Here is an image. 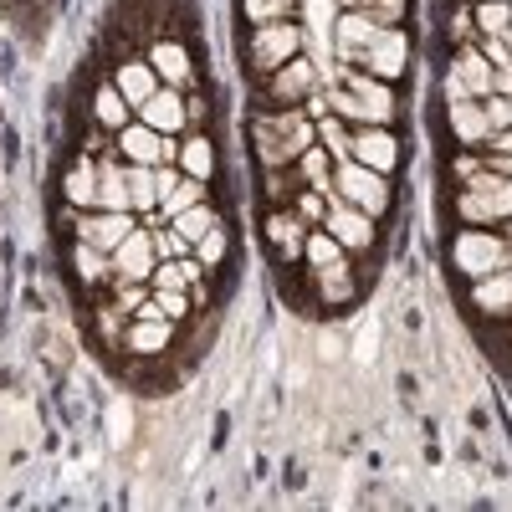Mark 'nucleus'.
I'll list each match as a JSON object with an SVG mask.
<instances>
[{
  "instance_id": "nucleus-47",
  "label": "nucleus",
  "mask_w": 512,
  "mask_h": 512,
  "mask_svg": "<svg viewBox=\"0 0 512 512\" xmlns=\"http://www.w3.org/2000/svg\"><path fill=\"white\" fill-rule=\"evenodd\" d=\"M502 6H512V0H502Z\"/></svg>"
},
{
  "instance_id": "nucleus-31",
  "label": "nucleus",
  "mask_w": 512,
  "mask_h": 512,
  "mask_svg": "<svg viewBox=\"0 0 512 512\" xmlns=\"http://www.w3.org/2000/svg\"><path fill=\"white\" fill-rule=\"evenodd\" d=\"M210 226H216V210H210L205 200H200V205H190V210H180V216H175V231H180L190 246H195V241H200Z\"/></svg>"
},
{
  "instance_id": "nucleus-15",
  "label": "nucleus",
  "mask_w": 512,
  "mask_h": 512,
  "mask_svg": "<svg viewBox=\"0 0 512 512\" xmlns=\"http://www.w3.org/2000/svg\"><path fill=\"white\" fill-rule=\"evenodd\" d=\"M118 154H123L128 164H169V159H164V134H154L144 118L118 128Z\"/></svg>"
},
{
  "instance_id": "nucleus-4",
  "label": "nucleus",
  "mask_w": 512,
  "mask_h": 512,
  "mask_svg": "<svg viewBox=\"0 0 512 512\" xmlns=\"http://www.w3.org/2000/svg\"><path fill=\"white\" fill-rule=\"evenodd\" d=\"M456 210H461V221H472V226L512 221V180L497 175V169H477V175L461 185Z\"/></svg>"
},
{
  "instance_id": "nucleus-44",
  "label": "nucleus",
  "mask_w": 512,
  "mask_h": 512,
  "mask_svg": "<svg viewBox=\"0 0 512 512\" xmlns=\"http://www.w3.org/2000/svg\"><path fill=\"white\" fill-rule=\"evenodd\" d=\"M318 354H323V364H333V359H344V338H333V333H323V338H318Z\"/></svg>"
},
{
  "instance_id": "nucleus-29",
  "label": "nucleus",
  "mask_w": 512,
  "mask_h": 512,
  "mask_svg": "<svg viewBox=\"0 0 512 512\" xmlns=\"http://www.w3.org/2000/svg\"><path fill=\"white\" fill-rule=\"evenodd\" d=\"M303 256H308V267L318 272V267H333V262H344V256H349V251H344V246H338V241H333L328 231H313V236L303 241Z\"/></svg>"
},
{
  "instance_id": "nucleus-2",
  "label": "nucleus",
  "mask_w": 512,
  "mask_h": 512,
  "mask_svg": "<svg viewBox=\"0 0 512 512\" xmlns=\"http://www.w3.org/2000/svg\"><path fill=\"white\" fill-rule=\"evenodd\" d=\"M251 139H256L262 164L277 169V164H297V154L318 139V123H308L303 113H267V118H256Z\"/></svg>"
},
{
  "instance_id": "nucleus-19",
  "label": "nucleus",
  "mask_w": 512,
  "mask_h": 512,
  "mask_svg": "<svg viewBox=\"0 0 512 512\" xmlns=\"http://www.w3.org/2000/svg\"><path fill=\"white\" fill-rule=\"evenodd\" d=\"M451 134L461 144H487L497 128H492V118H487V108L477 98H461V103H451Z\"/></svg>"
},
{
  "instance_id": "nucleus-32",
  "label": "nucleus",
  "mask_w": 512,
  "mask_h": 512,
  "mask_svg": "<svg viewBox=\"0 0 512 512\" xmlns=\"http://www.w3.org/2000/svg\"><path fill=\"white\" fill-rule=\"evenodd\" d=\"M226 251H231V236H226V226L216 221L200 241H195V256H200V267H221L226 262Z\"/></svg>"
},
{
  "instance_id": "nucleus-28",
  "label": "nucleus",
  "mask_w": 512,
  "mask_h": 512,
  "mask_svg": "<svg viewBox=\"0 0 512 512\" xmlns=\"http://www.w3.org/2000/svg\"><path fill=\"white\" fill-rule=\"evenodd\" d=\"M72 262H77L82 282H93V287L113 277V262H108V251H98V246H88V241H77V246H72Z\"/></svg>"
},
{
  "instance_id": "nucleus-16",
  "label": "nucleus",
  "mask_w": 512,
  "mask_h": 512,
  "mask_svg": "<svg viewBox=\"0 0 512 512\" xmlns=\"http://www.w3.org/2000/svg\"><path fill=\"white\" fill-rule=\"evenodd\" d=\"M313 88H318V72L303 57H292L272 72V98L277 103H303V98H313Z\"/></svg>"
},
{
  "instance_id": "nucleus-17",
  "label": "nucleus",
  "mask_w": 512,
  "mask_h": 512,
  "mask_svg": "<svg viewBox=\"0 0 512 512\" xmlns=\"http://www.w3.org/2000/svg\"><path fill=\"white\" fill-rule=\"evenodd\" d=\"M472 303H477V313H487V318H507V313H512V267H502V272H492V277H477V282H472Z\"/></svg>"
},
{
  "instance_id": "nucleus-37",
  "label": "nucleus",
  "mask_w": 512,
  "mask_h": 512,
  "mask_svg": "<svg viewBox=\"0 0 512 512\" xmlns=\"http://www.w3.org/2000/svg\"><path fill=\"white\" fill-rule=\"evenodd\" d=\"M297 6V0H241V11H246V21H256V26H267V21H287V11Z\"/></svg>"
},
{
  "instance_id": "nucleus-3",
  "label": "nucleus",
  "mask_w": 512,
  "mask_h": 512,
  "mask_svg": "<svg viewBox=\"0 0 512 512\" xmlns=\"http://www.w3.org/2000/svg\"><path fill=\"white\" fill-rule=\"evenodd\" d=\"M451 267L461 272V277H492V272H502V267H512V241H502V236H492L487 226H466V231H456V241H451Z\"/></svg>"
},
{
  "instance_id": "nucleus-30",
  "label": "nucleus",
  "mask_w": 512,
  "mask_h": 512,
  "mask_svg": "<svg viewBox=\"0 0 512 512\" xmlns=\"http://www.w3.org/2000/svg\"><path fill=\"white\" fill-rule=\"evenodd\" d=\"M180 164H185V175L210 180V175H216V149H210L205 139H190V144L180 149Z\"/></svg>"
},
{
  "instance_id": "nucleus-25",
  "label": "nucleus",
  "mask_w": 512,
  "mask_h": 512,
  "mask_svg": "<svg viewBox=\"0 0 512 512\" xmlns=\"http://www.w3.org/2000/svg\"><path fill=\"white\" fill-rule=\"evenodd\" d=\"M149 67H154L164 82H175V88H185V82H190V52L180 47V41H159L154 57H149Z\"/></svg>"
},
{
  "instance_id": "nucleus-10",
  "label": "nucleus",
  "mask_w": 512,
  "mask_h": 512,
  "mask_svg": "<svg viewBox=\"0 0 512 512\" xmlns=\"http://www.w3.org/2000/svg\"><path fill=\"white\" fill-rule=\"evenodd\" d=\"M134 231V210H82L77 216V241H88L113 256V246Z\"/></svg>"
},
{
  "instance_id": "nucleus-8",
  "label": "nucleus",
  "mask_w": 512,
  "mask_h": 512,
  "mask_svg": "<svg viewBox=\"0 0 512 512\" xmlns=\"http://www.w3.org/2000/svg\"><path fill=\"white\" fill-rule=\"evenodd\" d=\"M169 344H175V318H164L154 303L139 308V318L123 328V349L139 354V359H154V354H164Z\"/></svg>"
},
{
  "instance_id": "nucleus-26",
  "label": "nucleus",
  "mask_w": 512,
  "mask_h": 512,
  "mask_svg": "<svg viewBox=\"0 0 512 512\" xmlns=\"http://www.w3.org/2000/svg\"><path fill=\"white\" fill-rule=\"evenodd\" d=\"M200 200H205V180L185 175V180H175V185H169V190L159 195V210H164L169 221H175L180 210H190V205H200Z\"/></svg>"
},
{
  "instance_id": "nucleus-22",
  "label": "nucleus",
  "mask_w": 512,
  "mask_h": 512,
  "mask_svg": "<svg viewBox=\"0 0 512 512\" xmlns=\"http://www.w3.org/2000/svg\"><path fill=\"white\" fill-rule=\"evenodd\" d=\"M139 118L154 128V134H175V128H185V103H180L175 88H169V93H154V98L139 108Z\"/></svg>"
},
{
  "instance_id": "nucleus-24",
  "label": "nucleus",
  "mask_w": 512,
  "mask_h": 512,
  "mask_svg": "<svg viewBox=\"0 0 512 512\" xmlns=\"http://www.w3.org/2000/svg\"><path fill=\"white\" fill-rule=\"evenodd\" d=\"M98 210H134L123 164H98Z\"/></svg>"
},
{
  "instance_id": "nucleus-39",
  "label": "nucleus",
  "mask_w": 512,
  "mask_h": 512,
  "mask_svg": "<svg viewBox=\"0 0 512 512\" xmlns=\"http://www.w3.org/2000/svg\"><path fill=\"white\" fill-rule=\"evenodd\" d=\"M328 185H313V190H303V195H297V216H303V221H323L328 216Z\"/></svg>"
},
{
  "instance_id": "nucleus-42",
  "label": "nucleus",
  "mask_w": 512,
  "mask_h": 512,
  "mask_svg": "<svg viewBox=\"0 0 512 512\" xmlns=\"http://www.w3.org/2000/svg\"><path fill=\"white\" fill-rule=\"evenodd\" d=\"M492 93H497V98H512V57L492 62Z\"/></svg>"
},
{
  "instance_id": "nucleus-9",
  "label": "nucleus",
  "mask_w": 512,
  "mask_h": 512,
  "mask_svg": "<svg viewBox=\"0 0 512 512\" xmlns=\"http://www.w3.org/2000/svg\"><path fill=\"white\" fill-rule=\"evenodd\" d=\"M154 262H159L154 236L139 231V226L113 246V277H123V282H149V277H154Z\"/></svg>"
},
{
  "instance_id": "nucleus-20",
  "label": "nucleus",
  "mask_w": 512,
  "mask_h": 512,
  "mask_svg": "<svg viewBox=\"0 0 512 512\" xmlns=\"http://www.w3.org/2000/svg\"><path fill=\"white\" fill-rule=\"evenodd\" d=\"M113 88L128 98V108H144L154 93H159V72L149 67V62H123L118 67V82H113Z\"/></svg>"
},
{
  "instance_id": "nucleus-6",
  "label": "nucleus",
  "mask_w": 512,
  "mask_h": 512,
  "mask_svg": "<svg viewBox=\"0 0 512 512\" xmlns=\"http://www.w3.org/2000/svg\"><path fill=\"white\" fill-rule=\"evenodd\" d=\"M297 52H303V31H297L292 21H267V26L251 31V62L262 67V72H277Z\"/></svg>"
},
{
  "instance_id": "nucleus-41",
  "label": "nucleus",
  "mask_w": 512,
  "mask_h": 512,
  "mask_svg": "<svg viewBox=\"0 0 512 512\" xmlns=\"http://www.w3.org/2000/svg\"><path fill=\"white\" fill-rule=\"evenodd\" d=\"M154 251L164 256V262H180V256L190 251V241H185L180 231H164V236H154Z\"/></svg>"
},
{
  "instance_id": "nucleus-45",
  "label": "nucleus",
  "mask_w": 512,
  "mask_h": 512,
  "mask_svg": "<svg viewBox=\"0 0 512 512\" xmlns=\"http://www.w3.org/2000/svg\"><path fill=\"white\" fill-rule=\"evenodd\" d=\"M472 26H477L472 16H466V11H456V21H451V31H456L461 41H466V36H472Z\"/></svg>"
},
{
  "instance_id": "nucleus-14",
  "label": "nucleus",
  "mask_w": 512,
  "mask_h": 512,
  "mask_svg": "<svg viewBox=\"0 0 512 512\" xmlns=\"http://www.w3.org/2000/svg\"><path fill=\"white\" fill-rule=\"evenodd\" d=\"M313 287H318V303L323 308H349L354 297H359V277L349 267V256H344V262H333V267H318L313 272Z\"/></svg>"
},
{
  "instance_id": "nucleus-43",
  "label": "nucleus",
  "mask_w": 512,
  "mask_h": 512,
  "mask_svg": "<svg viewBox=\"0 0 512 512\" xmlns=\"http://www.w3.org/2000/svg\"><path fill=\"white\" fill-rule=\"evenodd\" d=\"M487 118H492V128H512V98H487Z\"/></svg>"
},
{
  "instance_id": "nucleus-40",
  "label": "nucleus",
  "mask_w": 512,
  "mask_h": 512,
  "mask_svg": "<svg viewBox=\"0 0 512 512\" xmlns=\"http://www.w3.org/2000/svg\"><path fill=\"white\" fill-rule=\"evenodd\" d=\"M154 308L164 313V318H185L190 313V303H185V287H154Z\"/></svg>"
},
{
  "instance_id": "nucleus-23",
  "label": "nucleus",
  "mask_w": 512,
  "mask_h": 512,
  "mask_svg": "<svg viewBox=\"0 0 512 512\" xmlns=\"http://www.w3.org/2000/svg\"><path fill=\"white\" fill-rule=\"evenodd\" d=\"M62 195H67L77 210H98V169H93V159H82V164L67 169Z\"/></svg>"
},
{
  "instance_id": "nucleus-7",
  "label": "nucleus",
  "mask_w": 512,
  "mask_h": 512,
  "mask_svg": "<svg viewBox=\"0 0 512 512\" xmlns=\"http://www.w3.org/2000/svg\"><path fill=\"white\" fill-rule=\"evenodd\" d=\"M323 231L344 246V251H369L374 246V216L369 210H359V205H349V200H328V216H323Z\"/></svg>"
},
{
  "instance_id": "nucleus-38",
  "label": "nucleus",
  "mask_w": 512,
  "mask_h": 512,
  "mask_svg": "<svg viewBox=\"0 0 512 512\" xmlns=\"http://www.w3.org/2000/svg\"><path fill=\"white\" fill-rule=\"evenodd\" d=\"M98 123H103V128H123V123H128V98H123L118 88H103V93H98Z\"/></svg>"
},
{
  "instance_id": "nucleus-1",
  "label": "nucleus",
  "mask_w": 512,
  "mask_h": 512,
  "mask_svg": "<svg viewBox=\"0 0 512 512\" xmlns=\"http://www.w3.org/2000/svg\"><path fill=\"white\" fill-rule=\"evenodd\" d=\"M338 118H354V123H374V128H390L400 103L390 93V82L374 77V72H338L333 93H328Z\"/></svg>"
},
{
  "instance_id": "nucleus-5",
  "label": "nucleus",
  "mask_w": 512,
  "mask_h": 512,
  "mask_svg": "<svg viewBox=\"0 0 512 512\" xmlns=\"http://www.w3.org/2000/svg\"><path fill=\"white\" fill-rule=\"evenodd\" d=\"M333 190H338V200L369 210V216H384V210H390V180H384L379 169L359 164V159H338L333 164Z\"/></svg>"
},
{
  "instance_id": "nucleus-21",
  "label": "nucleus",
  "mask_w": 512,
  "mask_h": 512,
  "mask_svg": "<svg viewBox=\"0 0 512 512\" xmlns=\"http://www.w3.org/2000/svg\"><path fill=\"white\" fill-rule=\"evenodd\" d=\"M451 72L461 77V88L472 93V98H492V62H487L482 52L461 47V52H456V62H451Z\"/></svg>"
},
{
  "instance_id": "nucleus-33",
  "label": "nucleus",
  "mask_w": 512,
  "mask_h": 512,
  "mask_svg": "<svg viewBox=\"0 0 512 512\" xmlns=\"http://www.w3.org/2000/svg\"><path fill=\"white\" fill-rule=\"evenodd\" d=\"M328 169H333V154L318 149V144H308L303 154H297V175H303L308 185H328Z\"/></svg>"
},
{
  "instance_id": "nucleus-11",
  "label": "nucleus",
  "mask_w": 512,
  "mask_h": 512,
  "mask_svg": "<svg viewBox=\"0 0 512 512\" xmlns=\"http://www.w3.org/2000/svg\"><path fill=\"white\" fill-rule=\"evenodd\" d=\"M379 21L374 16H364V11H344L338 16V26H333V52L344 57V62H364V52L379 41Z\"/></svg>"
},
{
  "instance_id": "nucleus-34",
  "label": "nucleus",
  "mask_w": 512,
  "mask_h": 512,
  "mask_svg": "<svg viewBox=\"0 0 512 512\" xmlns=\"http://www.w3.org/2000/svg\"><path fill=\"white\" fill-rule=\"evenodd\" d=\"M405 6H410V0H344V11H364V16H374L379 26H395V21L405 16Z\"/></svg>"
},
{
  "instance_id": "nucleus-18",
  "label": "nucleus",
  "mask_w": 512,
  "mask_h": 512,
  "mask_svg": "<svg viewBox=\"0 0 512 512\" xmlns=\"http://www.w3.org/2000/svg\"><path fill=\"white\" fill-rule=\"evenodd\" d=\"M267 241L277 251V262H297V256H303V241H308V221L297 216V210H292V216L282 210V216L267 221Z\"/></svg>"
},
{
  "instance_id": "nucleus-36",
  "label": "nucleus",
  "mask_w": 512,
  "mask_h": 512,
  "mask_svg": "<svg viewBox=\"0 0 512 512\" xmlns=\"http://www.w3.org/2000/svg\"><path fill=\"white\" fill-rule=\"evenodd\" d=\"M318 144L333 154V164H338V159H349V134H344V123L328 118V113L318 118Z\"/></svg>"
},
{
  "instance_id": "nucleus-35",
  "label": "nucleus",
  "mask_w": 512,
  "mask_h": 512,
  "mask_svg": "<svg viewBox=\"0 0 512 512\" xmlns=\"http://www.w3.org/2000/svg\"><path fill=\"white\" fill-rule=\"evenodd\" d=\"M477 31H487V36H507V31H512V6H502V0H482Z\"/></svg>"
},
{
  "instance_id": "nucleus-12",
  "label": "nucleus",
  "mask_w": 512,
  "mask_h": 512,
  "mask_svg": "<svg viewBox=\"0 0 512 512\" xmlns=\"http://www.w3.org/2000/svg\"><path fill=\"white\" fill-rule=\"evenodd\" d=\"M405 62H410V36L395 31V26H384L379 41L364 52V72H374V77H384V82H395V77L405 72Z\"/></svg>"
},
{
  "instance_id": "nucleus-27",
  "label": "nucleus",
  "mask_w": 512,
  "mask_h": 512,
  "mask_svg": "<svg viewBox=\"0 0 512 512\" xmlns=\"http://www.w3.org/2000/svg\"><path fill=\"white\" fill-rule=\"evenodd\" d=\"M128 200H134V210H159L154 164H128Z\"/></svg>"
},
{
  "instance_id": "nucleus-13",
  "label": "nucleus",
  "mask_w": 512,
  "mask_h": 512,
  "mask_svg": "<svg viewBox=\"0 0 512 512\" xmlns=\"http://www.w3.org/2000/svg\"><path fill=\"white\" fill-rule=\"evenodd\" d=\"M349 159H359V164L379 169V175H390V169L400 164V139L390 134V128L364 123V134H359V139H349Z\"/></svg>"
},
{
  "instance_id": "nucleus-46",
  "label": "nucleus",
  "mask_w": 512,
  "mask_h": 512,
  "mask_svg": "<svg viewBox=\"0 0 512 512\" xmlns=\"http://www.w3.org/2000/svg\"><path fill=\"white\" fill-rule=\"evenodd\" d=\"M502 41H507V57H512V31H507V36H502Z\"/></svg>"
}]
</instances>
